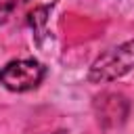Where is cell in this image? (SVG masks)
<instances>
[{
    "instance_id": "cell-2",
    "label": "cell",
    "mask_w": 134,
    "mask_h": 134,
    "mask_svg": "<svg viewBox=\"0 0 134 134\" xmlns=\"http://www.w3.org/2000/svg\"><path fill=\"white\" fill-rule=\"evenodd\" d=\"M46 67L36 59H17L0 69V84L13 92H27L40 86Z\"/></svg>"
},
{
    "instance_id": "cell-4",
    "label": "cell",
    "mask_w": 134,
    "mask_h": 134,
    "mask_svg": "<svg viewBox=\"0 0 134 134\" xmlns=\"http://www.w3.org/2000/svg\"><path fill=\"white\" fill-rule=\"evenodd\" d=\"M15 2L17 0H0V25L10 17V13L15 8Z\"/></svg>"
},
{
    "instance_id": "cell-5",
    "label": "cell",
    "mask_w": 134,
    "mask_h": 134,
    "mask_svg": "<svg viewBox=\"0 0 134 134\" xmlns=\"http://www.w3.org/2000/svg\"><path fill=\"white\" fill-rule=\"evenodd\" d=\"M50 134H67L65 130H57V132H50Z\"/></svg>"
},
{
    "instance_id": "cell-3",
    "label": "cell",
    "mask_w": 134,
    "mask_h": 134,
    "mask_svg": "<svg viewBox=\"0 0 134 134\" xmlns=\"http://www.w3.org/2000/svg\"><path fill=\"white\" fill-rule=\"evenodd\" d=\"M96 113H98V121L105 128L117 126L128 115V100L121 94L107 92V94H103V96L96 98Z\"/></svg>"
},
{
    "instance_id": "cell-1",
    "label": "cell",
    "mask_w": 134,
    "mask_h": 134,
    "mask_svg": "<svg viewBox=\"0 0 134 134\" xmlns=\"http://www.w3.org/2000/svg\"><path fill=\"white\" fill-rule=\"evenodd\" d=\"M132 69H134V40H128L96 57V61L90 65L88 80L92 84H107L130 73Z\"/></svg>"
}]
</instances>
